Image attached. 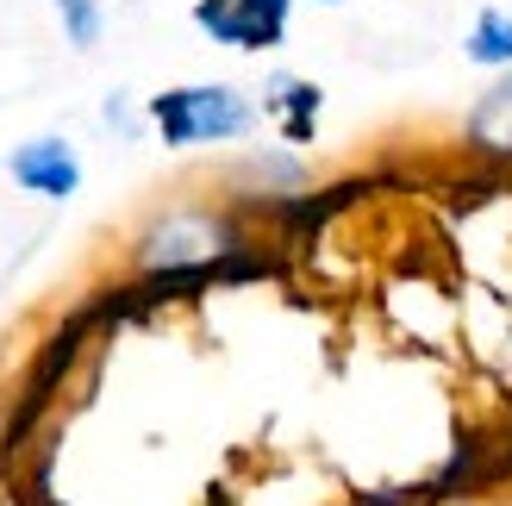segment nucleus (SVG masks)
Listing matches in <instances>:
<instances>
[{"label":"nucleus","instance_id":"1","mask_svg":"<svg viewBox=\"0 0 512 506\" xmlns=\"http://www.w3.org/2000/svg\"><path fill=\"white\" fill-rule=\"evenodd\" d=\"M150 132H157L169 150H200V144H238L256 132L263 107L232 88V82H182V88H163L150 94Z\"/></svg>","mask_w":512,"mask_h":506},{"label":"nucleus","instance_id":"2","mask_svg":"<svg viewBox=\"0 0 512 506\" xmlns=\"http://www.w3.org/2000/svg\"><path fill=\"white\" fill-rule=\"evenodd\" d=\"M306 188H313V169H306L294 150H250L244 163H232V169L219 175V194L232 200L238 213H250L256 225H263L275 207L300 200Z\"/></svg>","mask_w":512,"mask_h":506},{"label":"nucleus","instance_id":"3","mask_svg":"<svg viewBox=\"0 0 512 506\" xmlns=\"http://www.w3.org/2000/svg\"><path fill=\"white\" fill-rule=\"evenodd\" d=\"M288 13L294 0H194V25L225 50H250L263 57L288 38Z\"/></svg>","mask_w":512,"mask_h":506},{"label":"nucleus","instance_id":"4","mask_svg":"<svg viewBox=\"0 0 512 506\" xmlns=\"http://www.w3.org/2000/svg\"><path fill=\"white\" fill-rule=\"evenodd\" d=\"M7 175L25 188V194H38V200H69L75 188H82V157H75V144L57 138V132H44V138H25L13 157H7Z\"/></svg>","mask_w":512,"mask_h":506},{"label":"nucleus","instance_id":"5","mask_svg":"<svg viewBox=\"0 0 512 506\" xmlns=\"http://www.w3.org/2000/svg\"><path fill=\"white\" fill-rule=\"evenodd\" d=\"M463 150L475 163L512 169V69H500V82H488L463 113Z\"/></svg>","mask_w":512,"mask_h":506},{"label":"nucleus","instance_id":"6","mask_svg":"<svg viewBox=\"0 0 512 506\" xmlns=\"http://www.w3.org/2000/svg\"><path fill=\"white\" fill-rule=\"evenodd\" d=\"M319 107H325V94H319L313 82H300V75H269L263 113L281 119V138H288V144H306V138H313Z\"/></svg>","mask_w":512,"mask_h":506},{"label":"nucleus","instance_id":"7","mask_svg":"<svg viewBox=\"0 0 512 506\" xmlns=\"http://www.w3.org/2000/svg\"><path fill=\"white\" fill-rule=\"evenodd\" d=\"M463 57L475 69H512V13L506 7H481L469 38H463Z\"/></svg>","mask_w":512,"mask_h":506},{"label":"nucleus","instance_id":"8","mask_svg":"<svg viewBox=\"0 0 512 506\" xmlns=\"http://www.w3.org/2000/svg\"><path fill=\"white\" fill-rule=\"evenodd\" d=\"M57 7V25H63V38L75 50H94L100 32H107V13H100V0H50Z\"/></svg>","mask_w":512,"mask_h":506},{"label":"nucleus","instance_id":"9","mask_svg":"<svg viewBox=\"0 0 512 506\" xmlns=\"http://www.w3.org/2000/svg\"><path fill=\"white\" fill-rule=\"evenodd\" d=\"M313 7H344V0H313Z\"/></svg>","mask_w":512,"mask_h":506}]
</instances>
